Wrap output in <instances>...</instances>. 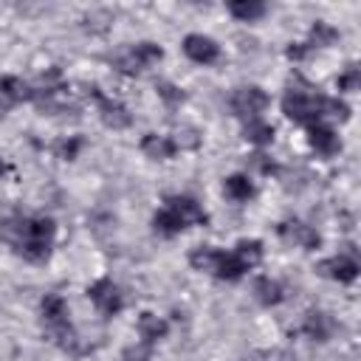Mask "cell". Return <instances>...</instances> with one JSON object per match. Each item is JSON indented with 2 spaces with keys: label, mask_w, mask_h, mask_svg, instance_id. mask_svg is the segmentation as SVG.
<instances>
[{
  "label": "cell",
  "mask_w": 361,
  "mask_h": 361,
  "mask_svg": "<svg viewBox=\"0 0 361 361\" xmlns=\"http://www.w3.org/2000/svg\"><path fill=\"white\" fill-rule=\"evenodd\" d=\"M54 220L51 217H8L0 223V234L28 259L39 262L48 257L51 237H54Z\"/></svg>",
  "instance_id": "cell-1"
},
{
  "label": "cell",
  "mask_w": 361,
  "mask_h": 361,
  "mask_svg": "<svg viewBox=\"0 0 361 361\" xmlns=\"http://www.w3.org/2000/svg\"><path fill=\"white\" fill-rule=\"evenodd\" d=\"M282 113L299 124H319L322 116V99H313L302 90H288L282 99Z\"/></svg>",
  "instance_id": "cell-2"
},
{
  "label": "cell",
  "mask_w": 361,
  "mask_h": 361,
  "mask_svg": "<svg viewBox=\"0 0 361 361\" xmlns=\"http://www.w3.org/2000/svg\"><path fill=\"white\" fill-rule=\"evenodd\" d=\"M268 107V93L257 85H248V87H237L234 96H231V110L237 116H257Z\"/></svg>",
  "instance_id": "cell-3"
},
{
  "label": "cell",
  "mask_w": 361,
  "mask_h": 361,
  "mask_svg": "<svg viewBox=\"0 0 361 361\" xmlns=\"http://www.w3.org/2000/svg\"><path fill=\"white\" fill-rule=\"evenodd\" d=\"M87 296H90V302L96 305V310H99L102 316H116V313L121 310V293H118V288H116L110 279L93 282V285L87 288Z\"/></svg>",
  "instance_id": "cell-4"
},
{
  "label": "cell",
  "mask_w": 361,
  "mask_h": 361,
  "mask_svg": "<svg viewBox=\"0 0 361 361\" xmlns=\"http://www.w3.org/2000/svg\"><path fill=\"white\" fill-rule=\"evenodd\" d=\"M183 51H186L189 59L203 62V65H209V62H214V59L220 56L217 42H214L212 37H203V34H189V37L183 39Z\"/></svg>",
  "instance_id": "cell-5"
},
{
  "label": "cell",
  "mask_w": 361,
  "mask_h": 361,
  "mask_svg": "<svg viewBox=\"0 0 361 361\" xmlns=\"http://www.w3.org/2000/svg\"><path fill=\"white\" fill-rule=\"evenodd\" d=\"M279 234H282V240H288V243H296V245H302V248H319V234L310 228V226H305V223H299V220H285V223H279Z\"/></svg>",
  "instance_id": "cell-6"
},
{
  "label": "cell",
  "mask_w": 361,
  "mask_h": 361,
  "mask_svg": "<svg viewBox=\"0 0 361 361\" xmlns=\"http://www.w3.org/2000/svg\"><path fill=\"white\" fill-rule=\"evenodd\" d=\"M319 271H322L324 276H330V279H338V282H353V279L358 276L355 259H350V257H344V254L330 257V259H322V262H319Z\"/></svg>",
  "instance_id": "cell-7"
},
{
  "label": "cell",
  "mask_w": 361,
  "mask_h": 361,
  "mask_svg": "<svg viewBox=\"0 0 361 361\" xmlns=\"http://www.w3.org/2000/svg\"><path fill=\"white\" fill-rule=\"evenodd\" d=\"M166 209H172L183 226H192V223H206V212L197 206V200L186 197V195H175V197H166Z\"/></svg>",
  "instance_id": "cell-8"
},
{
  "label": "cell",
  "mask_w": 361,
  "mask_h": 361,
  "mask_svg": "<svg viewBox=\"0 0 361 361\" xmlns=\"http://www.w3.org/2000/svg\"><path fill=\"white\" fill-rule=\"evenodd\" d=\"M141 152H144L147 158L164 161V158H172V155L178 152V147H175V141H172V138H166V135L147 133V135L141 138Z\"/></svg>",
  "instance_id": "cell-9"
},
{
  "label": "cell",
  "mask_w": 361,
  "mask_h": 361,
  "mask_svg": "<svg viewBox=\"0 0 361 361\" xmlns=\"http://www.w3.org/2000/svg\"><path fill=\"white\" fill-rule=\"evenodd\" d=\"M99 116H102V121H104L107 127H113V130H124V127H130V121H133V116L127 113V107L118 104V102H110V99H99Z\"/></svg>",
  "instance_id": "cell-10"
},
{
  "label": "cell",
  "mask_w": 361,
  "mask_h": 361,
  "mask_svg": "<svg viewBox=\"0 0 361 361\" xmlns=\"http://www.w3.org/2000/svg\"><path fill=\"white\" fill-rule=\"evenodd\" d=\"M39 307H42V319H45L48 327H56V324L68 322V307H65V299L59 293H45Z\"/></svg>",
  "instance_id": "cell-11"
},
{
  "label": "cell",
  "mask_w": 361,
  "mask_h": 361,
  "mask_svg": "<svg viewBox=\"0 0 361 361\" xmlns=\"http://www.w3.org/2000/svg\"><path fill=\"white\" fill-rule=\"evenodd\" d=\"M307 141H310V147H313L316 152H322V155H333V152L338 149L336 133H333L330 127H324V124H310Z\"/></svg>",
  "instance_id": "cell-12"
},
{
  "label": "cell",
  "mask_w": 361,
  "mask_h": 361,
  "mask_svg": "<svg viewBox=\"0 0 361 361\" xmlns=\"http://www.w3.org/2000/svg\"><path fill=\"white\" fill-rule=\"evenodd\" d=\"M138 333H141V338H144L147 344H149V341H158V338L166 336V322L158 319L155 313H141V316H138Z\"/></svg>",
  "instance_id": "cell-13"
},
{
  "label": "cell",
  "mask_w": 361,
  "mask_h": 361,
  "mask_svg": "<svg viewBox=\"0 0 361 361\" xmlns=\"http://www.w3.org/2000/svg\"><path fill=\"white\" fill-rule=\"evenodd\" d=\"M234 257L240 259V265L248 271L262 259V243L259 240H240L234 248Z\"/></svg>",
  "instance_id": "cell-14"
},
{
  "label": "cell",
  "mask_w": 361,
  "mask_h": 361,
  "mask_svg": "<svg viewBox=\"0 0 361 361\" xmlns=\"http://www.w3.org/2000/svg\"><path fill=\"white\" fill-rule=\"evenodd\" d=\"M302 330H305L310 338H316V341H324V338L330 336L333 324H330V319H327L324 313H307V316H305V324H302Z\"/></svg>",
  "instance_id": "cell-15"
},
{
  "label": "cell",
  "mask_w": 361,
  "mask_h": 361,
  "mask_svg": "<svg viewBox=\"0 0 361 361\" xmlns=\"http://www.w3.org/2000/svg\"><path fill=\"white\" fill-rule=\"evenodd\" d=\"M243 135L251 141V144H271L274 141V127L268 121H259V118H251L245 127H243Z\"/></svg>",
  "instance_id": "cell-16"
},
{
  "label": "cell",
  "mask_w": 361,
  "mask_h": 361,
  "mask_svg": "<svg viewBox=\"0 0 361 361\" xmlns=\"http://www.w3.org/2000/svg\"><path fill=\"white\" fill-rule=\"evenodd\" d=\"M254 293H257V299H259L262 305H268V307L282 302V288H279V282H274V279H268V276H262V279L254 282Z\"/></svg>",
  "instance_id": "cell-17"
},
{
  "label": "cell",
  "mask_w": 361,
  "mask_h": 361,
  "mask_svg": "<svg viewBox=\"0 0 361 361\" xmlns=\"http://www.w3.org/2000/svg\"><path fill=\"white\" fill-rule=\"evenodd\" d=\"M152 226H155V231H161V234H166V237H172V234H178L180 228H186L183 220H180L172 209H161V212L152 217Z\"/></svg>",
  "instance_id": "cell-18"
},
{
  "label": "cell",
  "mask_w": 361,
  "mask_h": 361,
  "mask_svg": "<svg viewBox=\"0 0 361 361\" xmlns=\"http://www.w3.org/2000/svg\"><path fill=\"white\" fill-rule=\"evenodd\" d=\"M243 265H240V259L234 257V254H223L220 251V259H217V268H214V276L217 279H228V282H234V279H240L243 276Z\"/></svg>",
  "instance_id": "cell-19"
},
{
  "label": "cell",
  "mask_w": 361,
  "mask_h": 361,
  "mask_svg": "<svg viewBox=\"0 0 361 361\" xmlns=\"http://www.w3.org/2000/svg\"><path fill=\"white\" fill-rule=\"evenodd\" d=\"M0 93L8 99V102H23V99H31L34 93L28 90V85L17 76H3L0 79Z\"/></svg>",
  "instance_id": "cell-20"
},
{
  "label": "cell",
  "mask_w": 361,
  "mask_h": 361,
  "mask_svg": "<svg viewBox=\"0 0 361 361\" xmlns=\"http://www.w3.org/2000/svg\"><path fill=\"white\" fill-rule=\"evenodd\" d=\"M226 195L231 200H248L254 195V183L248 180V175H231L226 178Z\"/></svg>",
  "instance_id": "cell-21"
},
{
  "label": "cell",
  "mask_w": 361,
  "mask_h": 361,
  "mask_svg": "<svg viewBox=\"0 0 361 361\" xmlns=\"http://www.w3.org/2000/svg\"><path fill=\"white\" fill-rule=\"evenodd\" d=\"M217 259H220V251H214V248H209V245L195 248V251H192V257H189V262H192V268H195V271H209V274H214Z\"/></svg>",
  "instance_id": "cell-22"
},
{
  "label": "cell",
  "mask_w": 361,
  "mask_h": 361,
  "mask_svg": "<svg viewBox=\"0 0 361 361\" xmlns=\"http://www.w3.org/2000/svg\"><path fill=\"white\" fill-rule=\"evenodd\" d=\"M228 11L237 17V20H257V17H262L265 14V6L259 3V0H234L231 6H228Z\"/></svg>",
  "instance_id": "cell-23"
},
{
  "label": "cell",
  "mask_w": 361,
  "mask_h": 361,
  "mask_svg": "<svg viewBox=\"0 0 361 361\" xmlns=\"http://www.w3.org/2000/svg\"><path fill=\"white\" fill-rule=\"evenodd\" d=\"M133 54L138 56V62L141 65H149V62H158L161 56H164V51L155 45V42H138L135 48H133Z\"/></svg>",
  "instance_id": "cell-24"
},
{
  "label": "cell",
  "mask_w": 361,
  "mask_h": 361,
  "mask_svg": "<svg viewBox=\"0 0 361 361\" xmlns=\"http://www.w3.org/2000/svg\"><path fill=\"white\" fill-rule=\"evenodd\" d=\"M322 116H333V118H338V121H347L350 107H347L341 99H322Z\"/></svg>",
  "instance_id": "cell-25"
},
{
  "label": "cell",
  "mask_w": 361,
  "mask_h": 361,
  "mask_svg": "<svg viewBox=\"0 0 361 361\" xmlns=\"http://www.w3.org/2000/svg\"><path fill=\"white\" fill-rule=\"evenodd\" d=\"M336 37H338V34H336V28H330L327 23H316V25H313V31H310V39H313L316 45H330Z\"/></svg>",
  "instance_id": "cell-26"
},
{
  "label": "cell",
  "mask_w": 361,
  "mask_h": 361,
  "mask_svg": "<svg viewBox=\"0 0 361 361\" xmlns=\"http://www.w3.org/2000/svg\"><path fill=\"white\" fill-rule=\"evenodd\" d=\"M116 68H118L121 73H138L144 65L138 62V56H135V54H133V48H130L127 54H118V56H116Z\"/></svg>",
  "instance_id": "cell-27"
},
{
  "label": "cell",
  "mask_w": 361,
  "mask_h": 361,
  "mask_svg": "<svg viewBox=\"0 0 361 361\" xmlns=\"http://www.w3.org/2000/svg\"><path fill=\"white\" fill-rule=\"evenodd\" d=\"M358 82H361V73H358V68L353 65V68H347V71L338 76V90H355Z\"/></svg>",
  "instance_id": "cell-28"
},
{
  "label": "cell",
  "mask_w": 361,
  "mask_h": 361,
  "mask_svg": "<svg viewBox=\"0 0 361 361\" xmlns=\"http://www.w3.org/2000/svg\"><path fill=\"white\" fill-rule=\"evenodd\" d=\"M158 93H161V99H166L169 104H178V102H183V93H180L175 85H169V82H161V85H158Z\"/></svg>",
  "instance_id": "cell-29"
},
{
  "label": "cell",
  "mask_w": 361,
  "mask_h": 361,
  "mask_svg": "<svg viewBox=\"0 0 361 361\" xmlns=\"http://www.w3.org/2000/svg\"><path fill=\"white\" fill-rule=\"evenodd\" d=\"M121 361H149V350L147 347H127L121 353Z\"/></svg>",
  "instance_id": "cell-30"
},
{
  "label": "cell",
  "mask_w": 361,
  "mask_h": 361,
  "mask_svg": "<svg viewBox=\"0 0 361 361\" xmlns=\"http://www.w3.org/2000/svg\"><path fill=\"white\" fill-rule=\"evenodd\" d=\"M79 147H82V141H79V138H71V141H62V144H59V155L71 161V158H76V152H79Z\"/></svg>",
  "instance_id": "cell-31"
},
{
  "label": "cell",
  "mask_w": 361,
  "mask_h": 361,
  "mask_svg": "<svg viewBox=\"0 0 361 361\" xmlns=\"http://www.w3.org/2000/svg\"><path fill=\"white\" fill-rule=\"evenodd\" d=\"M305 51H307V48H305L302 42H293V45L288 48V56H290V59H302V56H305Z\"/></svg>",
  "instance_id": "cell-32"
},
{
  "label": "cell",
  "mask_w": 361,
  "mask_h": 361,
  "mask_svg": "<svg viewBox=\"0 0 361 361\" xmlns=\"http://www.w3.org/2000/svg\"><path fill=\"white\" fill-rule=\"evenodd\" d=\"M3 172H6V164H3V161H0V175H3Z\"/></svg>",
  "instance_id": "cell-33"
},
{
  "label": "cell",
  "mask_w": 361,
  "mask_h": 361,
  "mask_svg": "<svg viewBox=\"0 0 361 361\" xmlns=\"http://www.w3.org/2000/svg\"><path fill=\"white\" fill-rule=\"evenodd\" d=\"M0 116H3V107H0Z\"/></svg>",
  "instance_id": "cell-34"
}]
</instances>
